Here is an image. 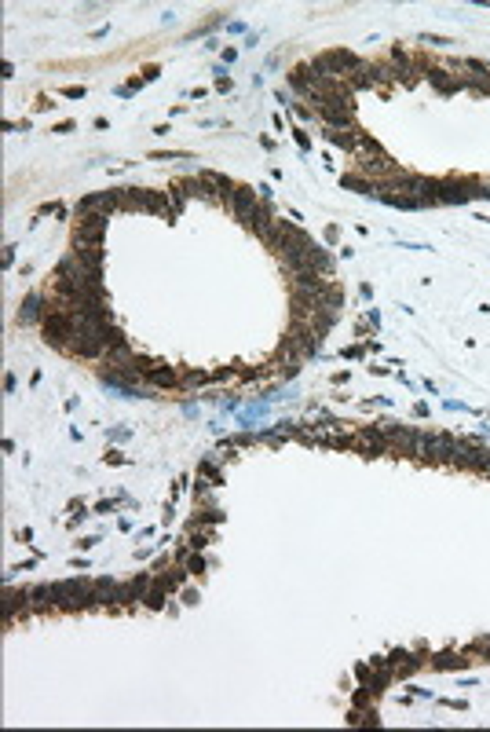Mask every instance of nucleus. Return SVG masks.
Masks as SVG:
<instances>
[{"label": "nucleus", "mask_w": 490, "mask_h": 732, "mask_svg": "<svg viewBox=\"0 0 490 732\" xmlns=\"http://www.w3.org/2000/svg\"><path fill=\"white\" fill-rule=\"evenodd\" d=\"M179 560H183V568L190 571V575H201V571H205V560H201V557H190V553H179Z\"/></svg>", "instance_id": "6"}, {"label": "nucleus", "mask_w": 490, "mask_h": 732, "mask_svg": "<svg viewBox=\"0 0 490 732\" xmlns=\"http://www.w3.org/2000/svg\"><path fill=\"white\" fill-rule=\"evenodd\" d=\"M168 593H172V590H168V586H165V582H162V579H154V586H151V590H146V597H143V604H146V608H165V601H168Z\"/></svg>", "instance_id": "4"}, {"label": "nucleus", "mask_w": 490, "mask_h": 732, "mask_svg": "<svg viewBox=\"0 0 490 732\" xmlns=\"http://www.w3.org/2000/svg\"><path fill=\"white\" fill-rule=\"evenodd\" d=\"M402 168L391 162V157L381 151H366V154H359V176H374V184H385V179H391V176H399Z\"/></svg>", "instance_id": "1"}, {"label": "nucleus", "mask_w": 490, "mask_h": 732, "mask_svg": "<svg viewBox=\"0 0 490 732\" xmlns=\"http://www.w3.org/2000/svg\"><path fill=\"white\" fill-rule=\"evenodd\" d=\"M223 205H227L238 220H245V216L253 213V209L260 205V201H257V190H253V187H238V184H234L227 194H223Z\"/></svg>", "instance_id": "2"}, {"label": "nucleus", "mask_w": 490, "mask_h": 732, "mask_svg": "<svg viewBox=\"0 0 490 732\" xmlns=\"http://www.w3.org/2000/svg\"><path fill=\"white\" fill-rule=\"evenodd\" d=\"M143 377L154 381V385H162V388H172V385H176V370L165 366V363H151V370H146Z\"/></svg>", "instance_id": "3"}, {"label": "nucleus", "mask_w": 490, "mask_h": 732, "mask_svg": "<svg viewBox=\"0 0 490 732\" xmlns=\"http://www.w3.org/2000/svg\"><path fill=\"white\" fill-rule=\"evenodd\" d=\"M432 666H435V670H457V666H468V659H465V655H446L443 652V655H435V659H432Z\"/></svg>", "instance_id": "5"}, {"label": "nucleus", "mask_w": 490, "mask_h": 732, "mask_svg": "<svg viewBox=\"0 0 490 732\" xmlns=\"http://www.w3.org/2000/svg\"><path fill=\"white\" fill-rule=\"evenodd\" d=\"M62 95H70V99H81L84 88H62Z\"/></svg>", "instance_id": "7"}]
</instances>
